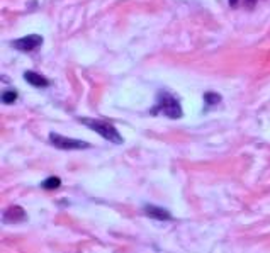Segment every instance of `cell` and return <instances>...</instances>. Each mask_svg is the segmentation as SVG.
Returning a JSON list of instances; mask_svg holds the SVG:
<instances>
[{"label": "cell", "mask_w": 270, "mask_h": 253, "mask_svg": "<svg viewBox=\"0 0 270 253\" xmlns=\"http://www.w3.org/2000/svg\"><path fill=\"white\" fill-rule=\"evenodd\" d=\"M145 212H146V216L162 219V221H167V219L172 218L167 209H162V207H157V206H145Z\"/></svg>", "instance_id": "obj_7"}, {"label": "cell", "mask_w": 270, "mask_h": 253, "mask_svg": "<svg viewBox=\"0 0 270 253\" xmlns=\"http://www.w3.org/2000/svg\"><path fill=\"white\" fill-rule=\"evenodd\" d=\"M24 79L27 84H31L32 87H40V89H45V87L49 85V80L45 79L41 73H37V71H32V70H27L24 73Z\"/></svg>", "instance_id": "obj_5"}, {"label": "cell", "mask_w": 270, "mask_h": 253, "mask_svg": "<svg viewBox=\"0 0 270 253\" xmlns=\"http://www.w3.org/2000/svg\"><path fill=\"white\" fill-rule=\"evenodd\" d=\"M80 123L85 124L87 128H90L92 131H95L99 136H102L104 140L114 143V145H123V136L118 133V129L114 128L112 124L104 123V121L99 119H89V118H80Z\"/></svg>", "instance_id": "obj_1"}, {"label": "cell", "mask_w": 270, "mask_h": 253, "mask_svg": "<svg viewBox=\"0 0 270 253\" xmlns=\"http://www.w3.org/2000/svg\"><path fill=\"white\" fill-rule=\"evenodd\" d=\"M15 49L19 51H24V53H29V51H34L41 45H43V37L40 34H29V36H24L21 40H15L10 43Z\"/></svg>", "instance_id": "obj_4"}, {"label": "cell", "mask_w": 270, "mask_h": 253, "mask_svg": "<svg viewBox=\"0 0 270 253\" xmlns=\"http://www.w3.org/2000/svg\"><path fill=\"white\" fill-rule=\"evenodd\" d=\"M204 102H206L207 106H216V104L221 102V95L216 92H206L204 93Z\"/></svg>", "instance_id": "obj_8"}, {"label": "cell", "mask_w": 270, "mask_h": 253, "mask_svg": "<svg viewBox=\"0 0 270 253\" xmlns=\"http://www.w3.org/2000/svg\"><path fill=\"white\" fill-rule=\"evenodd\" d=\"M24 219H26V211L19 206L9 207L4 214V221H9V223H21L24 221Z\"/></svg>", "instance_id": "obj_6"}, {"label": "cell", "mask_w": 270, "mask_h": 253, "mask_svg": "<svg viewBox=\"0 0 270 253\" xmlns=\"http://www.w3.org/2000/svg\"><path fill=\"white\" fill-rule=\"evenodd\" d=\"M49 141L54 148H60V150H87V148H90L87 141L67 138V136H62L58 133H49Z\"/></svg>", "instance_id": "obj_3"}, {"label": "cell", "mask_w": 270, "mask_h": 253, "mask_svg": "<svg viewBox=\"0 0 270 253\" xmlns=\"http://www.w3.org/2000/svg\"><path fill=\"white\" fill-rule=\"evenodd\" d=\"M255 4H257V0H245V5H246L248 9H252Z\"/></svg>", "instance_id": "obj_11"}, {"label": "cell", "mask_w": 270, "mask_h": 253, "mask_svg": "<svg viewBox=\"0 0 270 253\" xmlns=\"http://www.w3.org/2000/svg\"><path fill=\"white\" fill-rule=\"evenodd\" d=\"M15 101H17V92L15 90H4L2 93V102L4 104H14Z\"/></svg>", "instance_id": "obj_10"}, {"label": "cell", "mask_w": 270, "mask_h": 253, "mask_svg": "<svg viewBox=\"0 0 270 253\" xmlns=\"http://www.w3.org/2000/svg\"><path fill=\"white\" fill-rule=\"evenodd\" d=\"M41 185H43V189H46V190H54V189H58V187L62 185V180H60L58 177H49Z\"/></svg>", "instance_id": "obj_9"}, {"label": "cell", "mask_w": 270, "mask_h": 253, "mask_svg": "<svg viewBox=\"0 0 270 253\" xmlns=\"http://www.w3.org/2000/svg\"><path fill=\"white\" fill-rule=\"evenodd\" d=\"M151 114H165L167 118L180 119L182 118V107L179 101L173 95L167 92H160L157 106L151 109Z\"/></svg>", "instance_id": "obj_2"}, {"label": "cell", "mask_w": 270, "mask_h": 253, "mask_svg": "<svg viewBox=\"0 0 270 253\" xmlns=\"http://www.w3.org/2000/svg\"><path fill=\"white\" fill-rule=\"evenodd\" d=\"M238 2H240V0H229V5H231V7H235V5L238 4Z\"/></svg>", "instance_id": "obj_12"}]
</instances>
